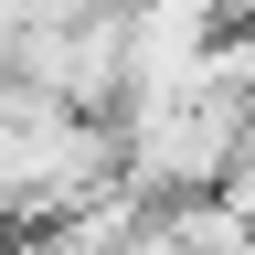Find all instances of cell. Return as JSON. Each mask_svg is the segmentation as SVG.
Wrapping results in <instances>:
<instances>
[]
</instances>
